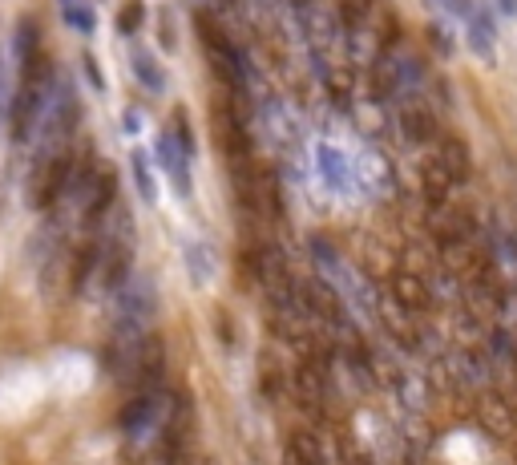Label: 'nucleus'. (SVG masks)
Segmentation results:
<instances>
[{
    "mask_svg": "<svg viewBox=\"0 0 517 465\" xmlns=\"http://www.w3.org/2000/svg\"><path fill=\"white\" fill-rule=\"evenodd\" d=\"M433 231L441 235V243L457 247V243H465V239L473 235V219H469L465 211H449V207L441 203L437 215H433Z\"/></svg>",
    "mask_w": 517,
    "mask_h": 465,
    "instance_id": "obj_1",
    "label": "nucleus"
},
{
    "mask_svg": "<svg viewBox=\"0 0 517 465\" xmlns=\"http://www.w3.org/2000/svg\"><path fill=\"white\" fill-rule=\"evenodd\" d=\"M69 21H73V29H81V33L93 29V13H89V9H69Z\"/></svg>",
    "mask_w": 517,
    "mask_h": 465,
    "instance_id": "obj_10",
    "label": "nucleus"
},
{
    "mask_svg": "<svg viewBox=\"0 0 517 465\" xmlns=\"http://www.w3.org/2000/svg\"><path fill=\"white\" fill-rule=\"evenodd\" d=\"M400 126H404V134H408L412 142H433V138H437V122H433V114H425V110H404Z\"/></svg>",
    "mask_w": 517,
    "mask_h": 465,
    "instance_id": "obj_6",
    "label": "nucleus"
},
{
    "mask_svg": "<svg viewBox=\"0 0 517 465\" xmlns=\"http://www.w3.org/2000/svg\"><path fill=\"white\" fill-rule=\"evenodd\" d=\"M392 292H396V300H400L404 316H412V312H425V308L433 304L429 288L421 284V279H417V275H400V279H396V284H392Z\"/></svg>",
    "mask_w": 517,
    "mask_h": 465,
    "instance_id": "obj_2",
    "label": "nucleus"
},
{
    "mask_svg": "<svg viewBox=\"0 0 517 465\" xmlns=\"http://www.w3.org/2000/svg\"><path fill=\"white\" fill-rule=\"evenodd\" d=\"M118 25H122V33H138L146 25V5L142 0H126L122 13H118Z\"/></svg>",
    "mask_w": 517,
    "mask_h": 465,
    "instance_id": "obj_8",
    "label": "nucleus"
},
{
    "mask_svg": "<svg viewBox=\"0 0 517 465\" xmlns=\"http://www.w3.org/2000/svg\"><path fill=\"white\" fill-rule=\"evenodd\" d=\"M453 186H457V182H453V178L441 170V162L433 158V162L425 166V174H421V191H425V199L441 207V203L449 199V191H453Z\"/></svg>",
    "mask_w": 517,
    "mask_h": 465,
    "instance_id": "obj_5",
    "label": "nucleus"
},
{
    "mask_svg": "<svg viewBox=\"0 0 517 465\" xmlns=\"http://www.w3.org/2000/svg\"><path fill=\"white\" fill-rule=\"evenodd\" d=\"M134 73H138L154 93H162V89H166V73L154 65V57H150V53H134Z\"/></svg>",
    "mask_w": 517,
    "mask_h": 465,
    "instance_id": "obj_7",
    "label": "nucleus"
},
{
    "mask_svg": "<svg viewBox=\"0 0 517 465\" xmlns=\"http://www.w3.org/2000/svg\"><path fill=\"white\" fill-rule=\"evenodd\" d=\"M134 174H138V191L146 195V199H154L158 191H154V174L146 170V162H142V154H134Z\"/></svg>",
    "mask_w": 517,
    "mask_h": 465,
    "instance_id": "obj_9",
    "label": "nucleus"
},
{
    "mask_svg": "<svg viewBox=\"0 0 517 465\" xmlns=\"http://www.w3.org/2000/svg\"><path fill=\"white\" fill-rule=\"evenodd\" d=\"M283 465H328V461H324V449H320V441L312 433H295L287 441Z\"/></svg>",
    "mask_w": 517,
    "mask_h": 465,
    "instance_id": "obj_4",
    "label": "nucleus"
},
{
    "mask_svg": "<svg viewBox=\"0 0 517 465\" xmlns=\"http://www.w3.org/2000/svg\"><path fill=\"white\" fill-rule=\"evenodd\" d=\"M437 162H441V170H445L453 182H465V178H469V150H465L461 138H445V142L437 146Z\"/></svg>",
    "mask_w": 517,
    "mask_h": 465,
    "instance_id": "obj_3",
    "label": "nucleus"
}]
</instances>
